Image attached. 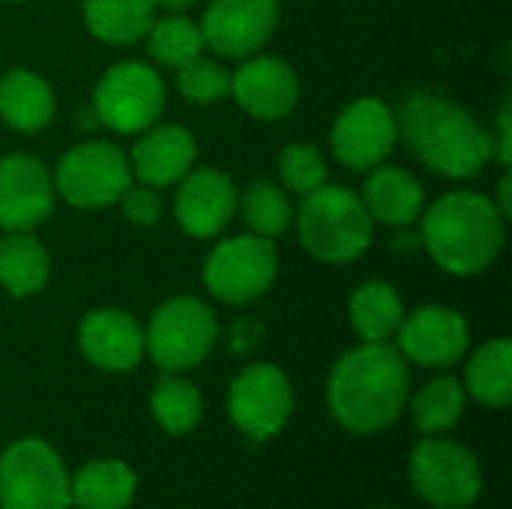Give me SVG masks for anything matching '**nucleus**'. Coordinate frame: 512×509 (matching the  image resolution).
I'll return each mask as SVG.
<instances>
[{
    "instance_id": "f03ea898",
    "label": "nucleus",
    "mask_w": 512,
    "mask_h": 509,
    "mask_svg": "<svg viewBox=\"0 0 512 509\" xmlns=\"http://www.w3.org/2000/svg\"><path fill=\"white\" fill-rule=\"evenodd\" d=\"M396 129L429 171L453 180L477 177L495 153L492 135L465 108L426 90L402 99Z\"/></svg>"
},
{
    "instance_id": "b1692460",
    "label": "nucleus",
    "mask_w": 512,
    "mask_h": 509,
    "mask_svg": "<svg viewBox=\"0 0 512 509\" xmlns=\"http://www.w3.org/2000/svg\"><path fill=\"white\" fill-rule=\"evenodd\" d=\"M135 498V474L117 459L84 465L72 477V504L81 509H126Z\"/></svg>"
},
{
    "instance_id": "a878e982",
    "label": "nucleus",
    "mask_w": 512,
    "mask_h": 509,
    "mask_svg": "<svg viewBox=\"0 0 512 509\" xmlns=\"http://www.w3.org/2000/svg\"><path fill=\"white\" fill-rule=\"evenodd\" d=\"M468 393L486 408H507L512 402V345L492 339L474 351L465 369Z\"/></svg>"
},
{
    "instance_id": "2f4dec72",
    "label": "nucleus",
    "mask_w": 512,
    "mask_h": 509,
    "mask_svg": "<svg viewBox=\"0 0 512 509\" xmlns=\"http://www.w3.org/2000/svg\"><path fill=\"white\" fill-rule=\"evenodd\" d=\"M279 177L288 192L309 195L327 183V165L315 144H288L279 156Z\"/></svg>"
},
{
    "instance_id": "4468645a",
    "label": "nucleus",
    "mask_w": 512,
    "mask_h": 509,
    "mask_svg": "<svg viewBox=\"0 0 512 509\" xmlns=\"http://www.w3.org/2000/svg\"><path fill=\"white\" fill-rule=\"evenodd\" d=\"M54 177L51 171L27 156L12 153L0 159V228L33 231L54 210Z\"/></svg>"
},
{
    "instance_id": "f704fd0d",
    "label": "nucleus",
    "mask_w": 512,
    "mask_h": 509,
    "mask_svg": "<svg viewBox=\"0 0 512 509\" xmlns=\"http://www.w3.org/2000/svg\"><path fill=\"white\" fill-rule=\"evenodd\" d=\"M6 3H18V0H6Z\"/></svg>"
},
{
    "instance_id": "412c9836",
    "label": "nucleus",
    "mask_w": 512,
    "mask_h": 509,
    "mask_svg": "<svg viewBox=\"0 0 512 509\" xmlns=\"http://www.w3.org/2000/svg\"><path fill=\"white\" fill-rule=\"evenodd\" d=\"M0 117L15 132H42L54 117V90L33 69H9L0 78Z\"/></svg>"
},
{
    "instance_id": "c756f323",
    "label": "nucleus",
    "mask_w": 512,
    "mask_h": 509,
    "mask_svg": "<svg viewBox=\"0 0 512 509\" xmlns=\"http://www.w3.org/2000/svg\"><path fill=\"white\" fill-rule=\"evenodd\" d=\"M237 210L243 213V222H246L249 234H258V237H267V240L282 237L294 222V210H291L288 195L279 186L267 183V180L252 183L243 192V198L237 201Z\"/></svg>"
},
{
    "instance_id": "c85d7f7f",
    "label": "nucleus",
    "mask_w": 512,
    "mask_h": 509,
    "mask_svg": "<svg viewBox=\"0 0 512 509\" xmlns=\"http://www.w3.org/2000/svg\"><path fill=\"white\" fill-rule=\"evenodd\" d=\"M147 51L159 66L180 69L183 63L195 60L204 51L201 27L195 21H189L186 15H180V12H174L168 18H159L147 30Z\"/></svg>"
},
{
    "instance_id": "4be33fe9",
    "label": "nucleus",
    "mask_w": 512,
    "mask_h": 509,
    "mask_svg": "<svg viewBox=\"0 0 512 509\" xmlns=\"http://www.w3.org/2000/svg\"><path fill=\"white\" fill-rule=\"evenodd\" d=\"M87 30L108 45H132L147 36L156 21L153 0H84Z\"/></svg>"
},
{
    "instance_id": "39448f33",
    "label": "nucleus",
    "mask_w": 512,
    "mask_h": 509,
    "mask_svg": "<svg viewBox=\"0 0 512 509\" xmlns=\"http://www.w3.org/2000/svg\"><path fill=\"white\" fill-rule=\"evenodd\" d=\"M69 507L72 480L45 441L21 438L0 453V509Z\"/></svg>"
},
{
    "instance_id": "cd10ccee",
    "label": "nucleus",
    "mask_w": 512,
    "mask_h": 509,
    "mask_svg": "<svg viewBox=\"0 0 512 509\" xmlns=\"http://www.w3.org/2000/svg\"><path fill=\"white\" fill-rule=\"evenodd\" d=\"M465 411V387L453 375H441L429 381L414 399H411V414L414 426L426 435H441L459 423Z\"/></svg>"
},
{
    "instance_id": "f8f14e48",
    "label": "nucleus",
    "mask_w": 512,
    "mask_h": 509,
    "mask_svg": "<svg viewBox=\"0 0 512 509\" xmlns=\"http://www.w3.org/2000/svg\"><path fill=\"white\" fill-rule=\"evenodd\" d=\"M279 24V0H213L204 12V48L228 60L261 51Z\"/></svg>"
},
{
    "instance_id": "a211bd4d",
    "label": "nucleus",
    "mask_w": 512,
    "mask_h": 509,
    "mask_svg": "<svg viewBox=\"0 0 512 509\" xmlns=\"http://www.w3.org/2000/svg\"><path fill=\"white\" fill-rule=\"evenodd\" d=\"M81 354L105 372H129L144 357V333L120 309H93L78 327Z\"/></svg>"
},
{
    "instance_id": "0eeeda50",
    "label": "nucleus",
    "mask_w": 512,
    "mask_h": 509,
    "mask_svg": "<svg viewBox=\"0 0 512 509\" xmlns=\"http://www.w3.org/2000/svg\"><path fill=\"white\" fill-rule=\"evenodd\" d=\"M54 192L78 210H99L117 204L132 186L129 156L111 141H84L75 144L57 162Z\"/></svg>"
},
{
    "instance_id": "7ed1b4c3",
    "label": "nucleus",
    "mask_w": 512,
    "mask_h": 509,
    "mask_svg": "<svg viewBox=\"0 0 512 509\" xmlns=\"http://www.w3.org/2000/svg\"><path fill=\"white\" fill-rule=\"evenodd\" d=\"M420 219L429 258L450 276H477L504 249L507 216L480 192H447Z\"/></svg>"
},
{
    "instance_id": "7c9ffc66",
    "label": "nucleus",
    "mask_w": 512,
    "mask_h": 509,
    "mask_svg": "<svg viewBox=\"0 0 512 509\" xmlns=\"http://www.w3.org/2000/svg\"><path fill=\"white\" fill-rule=\"evenodd\" d=\"M177 90L192 105H213L231 93V72L216 60L195 57L177 69Z\"/></svg>"
},
{
    "instance_id": "9b49d317",
    "label": "nucleus",
    "mask_w": 512,
    "mask_h": 509,
    "mask_svg": "<svg viewBox=\"0 0 512 509\" xmlns=\"http://www.w3.org/2000/svg\"><path fill=\"white\" fill-rule=\"evenodd\" d=\"M294 396L285 372L273 363L246 366L228 390V417L252 441H267L288 423Z\"/></svg>"
},
{
    "instance_id": "9d476101",
    "label": "nucleus",
    "mask_w": 512,
    "mask_h": 509,
    "mask_svg": "<svg viewBox=\"0 0 512 509\" xmlns=\"http://www.w3.org/2000/svg\"><path fill=\"white\" fill-rule=\"evenodd\" d=\"M408 474L417 495L438 509L471 507L483 489V474L474 453L444 438L417 444L408 462Z\"/></svg>"
},
{
    "instance_id": "6e6552de",
    "label": "nucleus",
    "mask_w": 512,
    "mask_h": 509,
    "mask_svg": "<svg viewBox=\"0 0 512 509\" xmlns=\"http://www.w3.org/2000/svg\"><path fill=\"white\" fill-rule=\"evenodd\" d=\"M165 111V84L159 72L141 60L111 66L93 93V114L102 126L120 135L150 129Z\"/></svg>"
},
{
    "instance_id": "aec40b11",
    "label": "nucleus",
    "mask_w": 512,
    "mask_h": 509,
    "mask_svg": "<svg viewBox=\"0 0 512 509\" xmlns=\"http://www.w3.org/2000/svg\"><path fill=\"white\" fill-rule=\"evenodd\" d=\"M360 198H363L372 222H384V225H396V228L417 222L426 207L420 180L411 171L393 168V165L372 168Z\"/></svg>"
},
{
    "instance_id": "dca6fc26",
    "label": "nucleus",
    "mask_w": 512,
    "mask_h": 509,
    "mask_svg": "<svg viewBox=\"0 0 512 509\" xmlns=\"http://www.w3.org/2000/svg\"><path fill=\"white\" fill-rule=\"evenodd\" d=\"M237 201L240 195L231 177H225L216 168H195L180 180L174 198V219L189 237L210 240L231 225Z\"/></svg>"
},
{
    "instance_id": "1a4fd4ad",
    "label": "nucleus",
    "mask_w": 512,
    "mask_h": 509,
    "mask_svg": "<svg viewBox=\"0 0 512 509\" xmlns=\"http://www.w3.org/2000/svg\"><path fill=\"white\" fill-rule=\"evenodd\" d=\"M279 273L276 243L258 234H240L213 246L204 261V285L207 291L228 303L246 306L264 297Z\"/></svg>"
},
{
    "instance_id": "20e7f679",
    "label": "nucleus",
    "mask_w": 512,
    "mask_h": 509,
    "mask_svg": "<svg viewBox=\"0 0 512 509\" xmlns=\"http://www.w3.org/2000/svg\"><path fill=\"white\" fill-rule=\"evenodd\" d=\"M372 216L360 195L345 186H321L303 195L297 234L303 249L324 264H351L372 246Z\"/></svg>"
},
{
    "instance_id": "5701e85b",
    "label": "nucleus",
    "mask_w": 512,
    "mask_h": 509,
    "mask_svg": "<svg viewBox=\"0 0 512 509\" xmlns=\"http://www.w3.org/2000/svg\"><path fill=\"white\" fill-rule=\"evenodd\" d=\"M51 258L30 231H9L0 240V285L12 297H33L48 285Z\"/></svg>"
},
{
    "instance_id": "bb28decb",
    "label": "nucleus",
    "mask_w": 512,
    "mask_h": 509,
    "mask_svg": "<svg viewBox=\"0 0 512 509\" xmlns=\"http://www.w3.org/2000/svg\"><path fill=\"white\" fill-rule=\"evenodd\" d=\"M150 411L168 435H186L198 426L204 402L192 381L180 378L177 372H168L156 381L150 393Z\"/></svg>"
},
{
    "instance_id": "f257e3e1",
    "label": "nucleus",
    "mask_w": 512,
    "mask_h": 509,
    "mask_svg": "<svg viewBox=\"0 0 512 509\" xmlns=\"http://www.w3.org/2000/svg\"><path fill=\"white\" fill-rule=\"evenodd\" d=\"M408 390L411 378L405 357L387 342H363L336 360L327 402L339 426L372 435L396 423L408 402Z\"/></svg>"
},
{
    "instance_id": "f3484780",
    "label": "nucleus",
    "mask_w": 512,
    "mask_h": 509,
    "mask_svg": "<svg viewBox=\"0 0 512 509\" xmlns=\"http://www.w3.org/2000/svg\"><path fill=\"white\" fill-rule=\"evenodd\" d=\"M231 96L255 120H282L300 102V78L279 57H249L231 72Z\"/></svg>"
},
{
    "instance_id": "6ab92c4d",
    "label": "nucleus",
    "mask_w": 512,
    "mask_h": 509,
    "mask_svg": "<svg viewBox=\"0 0 512 509\" xmlns=\"http://www.w3.org/2000/svg\"><path fill=\"white\" fill-rule=\"evenodd\" d=\"M195 153L192 132L177 123H165L144 129V138L129 153V165L144 186L162 189L180 183L192 171Z\"/></svg>"
},
{
    "instance_id": "72a5a7b5",
    "label": "nucleus",
    "mask_w": 512,
    "mask_h": 509,
    "mask_svg": "<svg viewBox=\"0 0 512 509\" xmlns=\"http://www.w3.org/2000/svg\"><path fill=\"white\" fill-rule=\"evenodd\" d=\"M156 6H162V9H168V12H186V9H192L198 0H153Z\"/></svg>"
},
{
    "instance_id": "393cba45",
    "label": "nucleus",
    "mask_w": 512,
    "mask_h": 509,
    "mask_svg": "<svg viewBox=\"0 0 512 509\" xmlns=\"http://www.w3.org/2000/svg\"><path fill=\"white\" fill-rule=\"evenodd\" d=\"M351 312V324L357 330V336L363 342H387L396 336L402 318H405V306L402 297L393 285L387 282H363L348 303Z\"/></svg>"
},
{
    "instance_id": "2eb2a0df",
    "label": "nucleus",
    "mask_w": 512,
    "mask_h": 509,
    "mask_svg": "<svg viewBox=\"0 0 512 509\" xmlns=\"http://www.w3.org/2000/svg\"><path fill=\"white\" fill-rule=\"evenodd\" d=\"M396 336H399V354L426 369L456 366L471 342L465 318L447 306H423L411 312L408 318H402Z\"/></svg>"
},
{
    "instance_id": "473e14b6",
    "label": "nucleus",
    "mask_w": 512,
    "mask_h": 509,
    "mask_svg": "<svg viewBox=\"0 0 512 509\" xmlns=\"http://www.w3.org/2000/svg\"><path fill=\"white\" fill-rule=\"evenodd\" d=\"M117 204L132 225H156L162 216V201L150 186H129Z\"/></svg>"
},
{
    "instance_id": "423d86ee",
    "label": "nucleus",
    "mask_w": 512,
    "mask_h": 509,
    "mask_svg": "<svg viewBox=\"0 0 512 509\" xmlns=\"http://www.w3.org/2000/svg\"><path fill=\"white\" fill-rule=\"evenodd\" d=\"M216 336L219 324L207 303L198 297H171L150 315L144 351L162 372H186L213 351Z\"/></svg>"
},
{
    "instance_id": "ddd939ff",
    "label": "nucleus",
    "mask_w": 512,
    "mask_h": 509,
    "mask_svg": "<svg viewBox=\"0 0 512 509\" xmlns=\"http://www.w3.org/2000/svg\"><path fill=\"white\" fill-rule=\"evenodd\" d=\"M396 114L378 96L351 102L333 123V153L351 171L378 168L396 147Z\"/></svg>"
}]
</instances>
